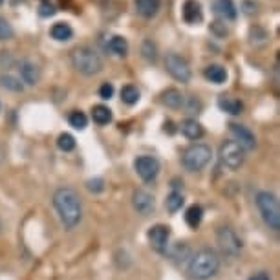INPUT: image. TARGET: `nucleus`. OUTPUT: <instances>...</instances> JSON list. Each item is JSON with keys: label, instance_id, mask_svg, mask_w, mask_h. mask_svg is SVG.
I'll list each match as a JSON object with an SVG mask.
<instances>
[{"label": "nucleus", "instance_id": "nucleus-1", "mask_svg": "<svg viewBox=\"0 0 280 280\" xmlns=\"http://www.w3.org/2000/svg\"><path fill=\"white\" fill-rule=\"evenodd\" d=\"M54 207L59 215L60 222L68 229H73L79 225V222L83 218V203L81 198L73 189L70 187H60L54 194Z\"/></svg>", "mask_w": 280, "mask_h": 280}, {"label": "nucleus", "instance_id": "nucleus-2", "mask_svg": "<svg viewBox=\"0 0 280 280\" xmlns=\"http://www.w3.org/2000/svg\"><path fill=\"white\" fill-rule=\"evenodd\" d=\"M220 269V256L215 249H200L189 262V275L194 280L213 279Z\"/></svg>", "mask_w": 280, "mask_h": 280}, {"label": "nucleus", "instance_id": "nucleus-3", "mask_svg": "<svg viewBox=\"0 0 280 280\" xmlns=\"http://www.w3.org/2000/svg\"><path fill=\"white\" fill-rule=\"evenodd\" d=\"M73 68L83 75H96L103 70V59L94 48L90 46H79L72 52Z\"/></svg>", "mask_w": 280, "mask_h": 280}, {"label": "nucleus", "instance_id": "nucleus-4", "mask_svg": "<svg viewBox=\"0 0 280 280\" xmlns=\"http://www.w3.org/2000/svg\"><path fill=\"white\" fill-rule=\"evenodd\" d=\"M256 207L260 211L264 222L269 229L279 231L280 229V207L279 200L275 194H271L269 191H260L256 194Z\"/></svg>", "mask_w": 280, "mask_h": 280}, {"label": "nucleus", "instance_id": "nucleus-5", "mask_svg": "<svg viewBox=\"0 0 280 280\" xmlns=\"http://www.w3.org/2000/svg\"><path fill=\"white\" fill-rule=\"evenodd\" d=\"M211 147L203 143H196V145H191L189 149L183 152V158H181V163H183V167L187 170H191V172H196V170H202L205 165H207L209 161H211Z\"/></svg>", "mask_w": 280, "mask_h": 280}, {"label": "nucleus", "instance_id": "nucleus-6", "mask_svg": "<svg viewBox=\"0 0 280 280\" xmlns=\"http://www.w3.org/2000/svg\"><path fill=\"white\" fill-rule=\"evenodd\" d=\"M216 242H218L224 255L236 256L242 251V240L236 234V231L229 225L218 227V231H216Z\"/></svg>", "mask_w": 280, "mask_h": 280}, {"label": "nucleus", "instance_id": "nucleus-7", "mask_svg": "<svg viewBox=\"0 0 280 280\" xmlns=\"http://www.w3.org/2000/svg\"><path fill=\"white\" fill-rule=\"evenodd\" d=\"M245 150L236 141H225L220 147V161L229 170H238L244 165Z\"/></svg>", "mask_w": 280, "mask_h": 280}, {"label": "nucleus", "instance_id": "nucleus-8", "mask_svg": "<svg viewBox=\"0 0 280 280\" xmlns=\"http://www.w3.org/2000/svg\"><path fill=\"white\" fill-rule=\"evenodd\" d=\"M165 68L170 73V77H174L179 83H189L191 81V66L189 62L178 54H167L165 57Z\"/></svg>", "mask_w": 280, "mask_h": 280}, {"label": "nucleus", "instance_id": "nucleus-9", "mask_svg": "<svg viewBox=\"0 0 280 280\" xmlns=\"http://www.w3.org/2000/svg\"><path fill=\"white\" fill-rule=\"evenodd\" d=\"M134 168L143 181H154L156 176L160 174V161L152 156H139L134 161Z\"/></svg>", "mask_w": 280, "mask_h": 280}, {"label": "nucleus", "instance_id": "nucleus-10", "mask_svg": "<svg viewBox=\"0 0 280 280\" xmlns=\"http://www.w3.org/2000/svg\"><path fill=\"white\" fill-rule=\"evenodd\" d=\"M229 132H231V136L234 137V141L244 150H253L256 147L255 134H253L247 126L238 125V123H231V125H229Z\"/></svg>", "mask_w": 280, "mask_h": 280}, {"label": "nucleus", "instance_id": "nucleus-11", "mask_svg": "<svg viewBox=\"0 0 280 280\" xmlns=\"http://www.w3.org/2000/svg\"><path fill=\"white\" fill-rule=\"evenodd\" d=\"M149 242L150 245L154 247L156 251H160V253H165V251L168 249V238H170V229H168L167 225H161V224H158V225L150 227L149 231Z\"/></svg>", "mask_w": 280, "mask_h": 280}, {"label": "nucleus", "instance_id": "nucleus-12", "mask_svg": "<svg viewBox=\"0 0 280 280\" xmlns=\"http://www.w3.org/2000/svg\"><path fill=\"white\" fill-rule=\"evenodd\" d=\"M132 203H134V209H136L139 215H150L154 211V196L150 192L143 191V189H137L132 194Z\"/></svg>", "mask_w": 280, "mask_h": 280}, {"label": "nucleus", "instance_id": "nucleus-13", "mask_svg": "<svg viewBox=\"0 0 280 280\" xmlns=\"http://www.w3.org/2000/svg\"><path fill=\"white\" fill-rule=\"evenodd\" d=\"M181 15H183V20L187 24H198V22H202L203 18L202 4L198 0H185Z\"/></svg>", "mask_w": 280, "mask_h": 280}, {"label": "nucleus", "instance_id": "nucleus-14", "mask_svg": "<svg viewBox=\"0 0 280 280\" xmlns=\"http://www.w3.org/2000/svg\"><path fill=\"white\" fill-rule=\"evenodd\" d=\"M20 77L24 81L26 84H37L41 81V68L35 64V62H31V60H24L22 64H20Z\"/></svg>", "mask_w": 280, "mask_h": 280}, {"label": "nucleus", "instance_id": "nucleus-15", "mask_svg": "<svg viewBox=\"0 0 280 280\" xmlns=\"http://www.w3.org/2000/svg\"><path fill=\"white\" fill-rule=\"evenodd\" d=\"M179 130L183 134L187 139H191V141H196L200 137L203 136V126L198 123L196 119H185L181 121V125H179Z\"/></svg>", "mask_w": 280, "mask_h": 280}, {"label": "nucleus", "instance_id": "nucleus-16", "mask_svg": "<svg viewBox=\"0 0 280 280\" xmlns=\"http://www.w3.org/2000/svg\"><path fill=\"white\" fill-rule=\"evenodd\" d=\"M215 11L225 20H234L238 17V9L232 0H215Z\"/></svg>", "mask_w": 280, "mask_h": 280}, {"label": "nucleus", "instance_id": "nucleus-17", "mask_svg": "<svg viewBox=\"0 0 280 280\" xmlns=\"http://www.w3.org/2000/svg\"><path fill=\"white\" fill-rule=\"evenodd\" d=\"M218 107H220L222 112L231 113V115H238V113H242V110H244V103L240 101V99H234V97L222 96L220 99H218Z\"/></svg>", "mask_w": 280, "mask_h": 280}, {"label": "nucleus", "instance_id": "nucleus-18", "mask_svg": "<svg viewBox=\"0 0 280 280\" xmlns=\"http://www.w3.org/2000/svg\"><path fill=\"white\" fill-rule=\"evenodd\" d=\"M161 103L168 108H179L185 103V96L176 88H168L161 94Z\"/></svg>", "mask_w": 280, "mask_h": 280}, {"label": "nucleus", "instance_id": "nucleus-19", "mask_svg": "<svg viewBox=\"0 0 280 280\" xmlns=\"http://www.w3.org/2000/svg\"><path fill=\"white\" fill-rule=\"evenodd\" d=\"M137 13L145 18H152L160 11V0H136Z\"/></svg>", "mask_w": 280, "mask_h": 280}, {"label": "nucleus", "instance_id": "nucleus-20", "mask_svg": "<svg viewBox=\"0 0 280 280\" xmlns=\"http://www.w3.org/2000/svg\"><path fill=\"white\" fill-rule=\"evenodd\" d=\"M203 75H205L207 81H211V83H215V84H222V83H225L227 81V70L220 64L207 66V68H205V72H203Z\"/></svg>", "mask_w": 280, "mask_h": 280}, {"label": "nucleus", "instance_id": "nucleus-21", "mask_svg": "<svg viewBox=\"0 0 280 280\" xmlns=\"http://www.w3.org/2000/svg\"><path fill=\"white\" fill-rule=\"evenodd\" d=\"M50 35H52V39H55V41H70L73 35V30L72 26L68 24V22H57V24L52 26V30H50Z\"/></svg>", "mask_w": 280, "mask_h": 280}, {"label": "nucleus", "instance_id": "nucleus-22", "mask_svg": "<svg viewBox=\"0 0 280 280\" xmlns=\"http://www.w3.org/2000/svg\"><path fill=\"white\" fill-rule=\"evenodd\" d=\"M92 119L96 121L97 125H108L112 121V110L105 105H96L92 108Z\"/></svg>", "mask_w": 280, "mask_h": 280}, {"label": "nucleus", "instance_id": "nucleus-23", "mask_svg": "<svg viewBox=\"0 0 280 280\" xmlns=\"http://www.w3.org/2000/svg\"><path fill=\"white\" fill-rule=\"evenodd\" d=\"M202 218H203V209L200 205H191V207L187 209V213H185V222H187V225L191 227V229H196L200 224H202Z\"/></svg>", "mask_w": 280, "mask_h": 280}, {"label": "nucleus", "instance_id": "nucleus-24", "mask_svg": "<svg viewBox=\"0 0 280 280\" xmlns=\"http://www.w3.org/2000/svg\"><path fill=\"white\" fill-rule=\"evenodd\" d=\"M108 48H110L112 54L125 57V55L128 54V41L121 35H113L112 39H110V42H108Z\"/></svg>", "mask_w": 280, "mask_h": 280}, {"label": "nucleus", "instance_id": "nucleus-25", "mask_svg": "<svg viewBox=\"0 0 280 280\" xmlns=\"http://www.w3.org/2000/svg\"><path fill=\"white\" fill-rule=\"evenodd\" d=\"M139 97H141V94H139V90L134 84H126V86L121 88V99H123V103L130 105V107L139 101Z\"/></svg>", "mask_w": 280, "mask_h": 280}, {"label": "nucleus", "instance_id": "nucleus-26", "mask_svg": "<svg viewBox=\"0 0 280 280\" xmlns=\"http://www.w3.org/2000/svg\"><path fill=\"white\" fill-rule=\"evenodd\" d=\"M183 194L179 191H172L170 194L167 196V202H165V205H167V209L170 211V213H178L179 209L183 207Z\"/></svg>", "mask_w": 280, "mask_h": 280}, {"label": "nucleus", "instance_id": "nucleus-27", "mask_svg": "<svg viewBox=\"0 0 280 280\" xmlns=\"http://www.w3.org/2000/svg\"><path fill=\"white\" fill-rule=\"evenodd\" d=\"M68 121H70V125H72L73 128H77V130H83V128H86V125H88V117H86L81 110H75V112L70 113Z\"/></svg>", "mask_w": 280, "mask_h": 280}, {"label": "nucleus", "instance_id": "nucleus-28", "mask_svg": "<svg viewBox=\"0 0 280 280\" xmlns=\"http://www.w3.org/2000/svg\"><path fill=\"white\" fill-rule=\"evenodd\" d=\"M0 86L11 90V92H22V88H24L22 83L17 77H13V75H2L0 77Z\"/></svg>", "mask_w": 280, "mask_h": 280}, {"label": "nucleus", "instance_id": "nucleus-29", "mask_svg": "<svg viewBox=\"0 0 280 280\" xmlns=\"http://www.w3.org/2000/svg\"><path fill=\"white\" fill-rule=\"evenodd\" d=\"M167 251H168V255H170L172 260H183V258L189 256V247H187V244H183V242L172 245V247L167 249Z\"/></svg>", "mask_w": 280, "mask_h": 280}, {"label": "nucleus", "instance_id": "nucleus-30", "mask_svg": "<svg viewBox=\"0 0 280 280\" xmlns=\"http://www.w3.org/2000/svg\"><path fill=\"white\" fill-rule=\"evenodd\" d=\"M141 54L149 62H156L158 60V48L152 41H145L143 46H141Z\"/></svg>", "mask_w": 280, "mask_h": 280}, {"label": "nucleus", "instance_id": "nucleus-31", "mask_svg": "<svg viewBox=\"0 0 280 280\" xmlns=\"http://www.w3.org/2000/svg\"><path fill=\"white\" fill-rule=\"evenodd\" d=\"M57 147L60 150H64V152H70V150L75 149V137L72 134H60L57 137Z\"/></svg>", "mask_w": 280, "mask_h": 280}, {"label": "nucleus", "instance_id": "nucleus-32", "mask_svg": "<svg viewBox=\"0 0 280 280\" xmlns=\"http://www.w3.org/2000/svg\"><path fill=\"white\" fill-rule=\"evenodd\" d=\"M209 30H211V33H213L215 37H218V39H225V37L229 35V30H227V26L224 24L222 20H215V22H211Z\"/></svg>", "mask_w": 280, "mask_h": 280}, {"label": "nucleus", "instance_id": "nucleus-33", "mask_svg": "<svg viewBox=\"0 0 280 280\" xmlns=\"http://www.w3.org/2000/svg\"><path fill=\"white\" fill-rule=\"evenodd\" d=\"M13 35H15L13 26L4 17H0V41H9V39H13Z\"/></svg>", "mask_w": 280, "mask_h": 280}, {"label": "nucleus", "instance_id": "nucleus-34", "mask_svg": "<svg viewBox=\"0 0 280 280\" xmlns=\"http://www.w3.org/2000/svg\"><path fill=\"white\" fill-rule=\"evenodd\" d=\"M86 187H88L90 192H101L105 189V183H103L101 178H96V179H90L88 183H86Z\"/></svg>", "mask_w": 280, "mask_h": 280}, {"label": "nucleus", "instance_id": "nucleus-35", "mask_svg": "<svg viewBox=\"0 0 280 280\" xmlns=\"http://www.w3.org/2000/svg\"><path fill=\"white\" fill-rule=\"evenodd\" d=\"M99 96L101 99H110L113 96V86L110 83H103L101 88H99Z\"/></svg>", "mask_w": 280, "mask_h": 280}, {"label": "nucleus", "instance_id": "nucleus-36", "mask_svg": "<svg viewBox=\"0 0 280 280\" xmlns=\"http://www.w3.org/2000/svg\"><path fill=\"white\" fill-rule=\"evenodd\" d=\"M39 15L41 17H52V15H55V7L48 2H42L41 7H39Z\"/></svg>", "mask_w": 280, "mask_h": 280}, {"label": "nucleus", "instance_id": "nucleus-37", "mask_svg": "<svg viewBox=\"0 0 280 280\" xmlns=\"http://www.w3.org/2000/svg\"><path fill=\"white\" fill-rule=\"evenodd\" d=\"M242 7H244V11L247 13V15H253V13L256 11V4L255 2H249V0H245Z\"/></svg>", "mask_w": 280, "mask_h": 280}, {"label": "nucleus", "instance_id": "nucleus-38", "mask_svg": "<svg viewBox=\"0 0 280 280\" xmlns=\"http://www.w3.org/2000/svg\"><path fill=\"white\" fill-rule=\"evenodd\" d=\"M249 280H271V279H269V275H268V273L260 271V273H255V275H253V277H251Z\"/></svg>", "mask_w": 280, "mask_h": 280}, {"label": "nucleus", "instance_id": "nucleus-39", "mask_svg": "<svg viewBox=\"0 0 280 280\" xmlns=\"http://www.w3.org/2000/svg\"><path fill=\"white\" fill-rule=\"evenodd\" d=\"M2 4H4V0H0V6H2Z\"/></svg>", "mask_w": 280, "mask_h": 280}]
</instances>
